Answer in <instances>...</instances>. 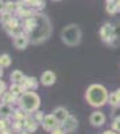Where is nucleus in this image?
<instances>
[{"instance_id": "f257e3e1", "label": "nucleus", "mask_w": 120, "mask_h": 134, "mask_svg": "<svg viewBox=\"0 0 120 134\" xmlns=\"http://www.w3.org/2000/svg\"><path fill=\"white\" fill-rule=\"evenodd\" d=\"M35 18L37 20V27L29 35V38H31V44L37 46V44H41L49 39L51 32H52V26H51L49 19L44 14H41L40 11L35 12Z\"/></svg>"}, {"instance_id": "f03ea898", "label": "nucleus", "mask_w": 120, "mask_h": 134, "mask_svg": "<svg viewBox=\"0 0 120 134\" xmlns=\"http://www.w3.org/2000/svg\"><path fill=\"white\" fill-rule=\"evenodd\" d=\"M108 90L105 86L100 83H92L87 87L85 91V100L87 103L92 107H103L105 103H108Z\"/></svg>"}, {"instance_id": "7ed1b4c3", "label": "nucleus", "mask_w": 120, "mask_h": 134, "mask_svg": "<svg viewBox=\"0 0 120 134\" xmlns=\"http://www.w3.org/2000/svg\"><path fill=\"white\" fill-rule=\"evenodd\" d=\"M61 42L68 47H76L81 42V30L78 24H68L60 32Z\"/></svg>"}, {"instance_id": "20e7f679", "label": "nucleus", "mask_w": 120, "mask_h": 134, "mask_svg": "<svg viewBox=\"0 0 120 134\" xmlns=\"http://www.w3.org/2000/svg\"><path fill=\"white\" fill-rule=\"evenodd\" d=\"M17 107L23 109L28 114H34L35 111H37L39 107H40V97L35 91H32V90L26 91L23 95L19 98Z\"/></svg>"}, {"instance_id": "39448f33", "label": "nucleus", "mask_w": 120, "mask_h": 134, "mask_svg": "<svg viewBox=\"0 0 120 134\" xmlns=\"http://www.w3.org/2000/svg\"><path fill=\"white\" fill-rule=\"evenodd\" d=\"M99 35L103 43L108 44V46H113V40H115V26L111 23H104L100 27Z\"/></svg>"}, {"instance_id": "423d86ee", "label": "nucleus", "mask_w": 120, "mask_h": 134, "mask_svg": "<svg viewBox=\"0 0 120 134\" xmlns=\"http://www.w3.org/2000/svg\"><path fill=\"white\" fill-rule=\"evenodd\" d=\"M3 28L11 38H14V36L19 35L20 32H23V27H21V24H20V19L16 18V16H14L9 21H7L5 24H3Z\"/></svg>"}, {"instance_id": "0eeeda50", "label": "nucleus", "mask_w": 120, "mask_h": 134, "mask_svg": "<svg viewBox=\"0 0 120 134\" xmlns=\"http://www.w3.org/2000/svg\"><path fill=\"white\" fill-rule=\"evenodd\" d=\"M28 44H31V38L24 31L20 32L19 35L14 36V46L16 50H26Z\"/></svg>"}, {"instance_id": "6e6552de", "label": "nucleus", "mask_w": 120, "mask_h": 134, "mask_svg": "<svg viewBox=\"0 0 120 134\" xmlns=\"http://www.w3.org/2000/svg\"><path fill=\"white\" fill-rule=\"evenodd\" d=\"M39 81H40V83L43 86L51 87V86L55 85V82H56V74L53 72V71H51V70H46L44 72L40 75V79Z\"/></svg>"}, {"instance_id": "1a4fd4ad", "label": "nucleus", "mask_w": 120, "mask_h": 134, "mask_svg": "<svg viewBox=\"0 0 120 134\" xmlns=\"http://www.w3.org/2000/svg\"><path fill=\"white\" fill-rule=\"evenodd\" d=\"M39 82L40 81H37L35 76H24V79L20 82V85L23 86V88H24V91H29V90H32V91H35V90H37V87H39Z\"/></svg>"}, {"instance_id": "9d476101", "label": "nucleus", "mask_w": 120, "mask_h": 134, "mask_svg": "<svg viewBox=\"0 0 120 134\" xmlns=\"http://www.w3.org/2000/svg\"><path fill=\"white\" fill-rule=\"evenodd\" d=\"M59 125H60L59 121L56 119V117L53 115V114H47L46 118H44V121L41 122L43 129H44L46 131H48V133H51L53 129H55L56 126H59Z\"/></svg>"}, {"instance_id": "9b49d317", "label": "nucleus", "mask_w": 120, "mask_h": 134, "mask_svg": "<svg viewBox=\"0 0 120 134\" xmlns=\"http://www.w3.org/2000/svg\"><path fill=\"white\" fill-rule=\"evenodd\" d=\"M21 27H23V31L26 34L31 35L37 27V20H36L35 15L31 16V18H27V19H23V21H21Z\"/></svg>"}, {"instance_id": "f8f14e48", "label": "nucleus", "mask_w": 120, "mask_h": 134, "mask_svg": "<svg viewBox=\"0 0 120 134\" xmlns=\"http://www.w3.org/2000/svg\"><path fill=\"white\" fill-rule=\"evenodd\" d=\"M90 124L93 127L103 126L105 124V115H104V113H102V111H99V110L93 111V113L90 115Z\"/></svg>"}, {"instance_id": "ddd939ff", "label": "nucleus", "mask_w": 120, "mask_h": 134, "mask_svg": "<svg viewBox=\"0 0 120 134\" xmlns=\"http://www.w3.org/2000/svg\"><path fill=\"white\" fill-rule=\"evenodd\" d=\"M61 126H63V129L67 131V133H72V131H75L76 129H78L79 122H78V119H76L73 115H70V117L61 124Z\"/></svg>"}, {"instance_id": "4468645a", "label": "nucleus", "mask_w": 120, "mask_h": 134, "mask_svg": "<svg viewBox=\"0 0 120 134\" xmlns=\"http://www.w3.org/2000/svg\"><path fill=\"white\" fill-rule=\"evenodd\" d=\"M36 11L34 8H27V7H17L16 9V12H15V16L19 18L20 20H23V19H27V18H31V16H34L35 15Z\"/></svg>"}, {"instance_id": "2eb2a0df", "label": "nucleus", "mask_w": 120, "mask_h": 134, "mask_svg": "<svg viewBox=\"0 0 120 134\" xmlns=\"http://www.w3.org/2000/svg\"><path fill=\"white\" fill-rule=\"evenodd\" d=\"M23 124H24V129L27 131H29V133H35L37 130V126H39V122L31 114H28V117L23 121Z\"/></svg>"}, {"instance_id": "dca6fc26", "label": "nucleus", "mask_w": 120, "mask_h": 134, "mask_svg": "<svg viewBox=\"0 0 120 134\" xmlns=\"http://www.w3.org/2000/svg\"><path fill=\"white\" fill-rule=\"evenodd\" d=\"M52 114L56 117V119L59 121V124H60V125H61L63 122H64L65 119H67L70 115H71V114L68 113V110L65 109V107H61V106L56 107L55 110H53V113H52Z\"/></svg>"}, {"instance_id": "f3484780", "label": "nucleus", "mask_w": 120, "mask_h": 134, "mask_svg": "<svg viewBox=\"0 0 120 134\" xmlns=\"http://www.w3.org/2000/svg\"><path fill=\"white\" fill-rule=\"evenodd\" d=\"M14 105H8V103H0V118H12L14 114Z\"/></svg>"}, {"instance_id": "a211bd4d", "label": "nucleus", "mask_w": 120, "mask_h": 134, "mask_svg": "<svg viewBox=\"0 0 120 134\" xmlns=\"http://www.w3.org/2000/svg\"><path fill=\"white\" fill-rule=\"evenodd\" d=\"M0 100H2L3 103H8V105H17V102H19V97L14 95L12 93L8 90V91H5V93L2 95Z\"/></svg>"}, {"instance_id": "6ab92c4d", "label": "nucleus", "mask_w": 120, "mask_h": 134, "mask_svg": "<svg viewBox=\"0 0 120 134\" xmlns=\"http://www.w3.org/2000/svg\"><path fill=\"white\" fill-rule=\"evenodd\" d=\"M24 74L21 72L20 70H14L9 75V79H11V83H20L21 81L24 79Z\"/></svg>"}, {"instance_id": "aec40b11", "label": "nucleus", "mask_w": 120, "mask_h": 134, "mask_svg": "<svg viewBox=\"0 0 120 134\" xmlns=\"http://www.w3.org/2000/svg\"><path fill=\"white\" fill-rule=\"evenodd\" d=\"M9 91L12 93L14 95H16V97H21L26 91H24V88H23V86H21L20 83H11V86H9Z\"/></svg>"}, {"instance_id": "412c9836", "label": "nucleus", "mask_w": 120, "mask_h": 134, "mask_svg": "<svg viewBox=\"0 0 120 134\" xmlns=\"http://www.w3.org/2000/svg\"><path fill=\"white\" fill-rule=\"evenodd\" d=\"M11 130H12V133L17 134L20 133L21 130H24V124L23 121H17V119H12V122H11Z\"/></svg>"}, {"instance_id": "4be33fe9", "label": "nucleus", "mask_w": 120, "mask_h": 134, "mask_svg": "<svg viewBox=\"0 0 120 134\" xmlns=\"http://www.w3.org/2000/svg\"><path fill=\"white\" fill-rule=\"evenodd\" d=\"M27 117H28V113H26V111L20 107L15 109L14 114H12V119H17V121H24Z\"/></svg>"}, {"instance_id": "5701e85b", "label": "nucleus", "mask_w": 120, "mask_h": 134, "mask_svg": "<svg viewBox=\"0 0 120 134\" xmlns=\"http://www.w3.org/2000/svg\"><path fill=\"white\" fill-rule=\"evenodd\" d=\"M12 63V59H11L9 54H2L0 55V66L3 67V69H8Z\"/></svg>"}, {"instance_id": "b1692460", "label": "nucleus", "mask_w": 120, "mask_h": 134, "mask_svg": "<svg viewBox=\"0 0 120 134\" xmlns=\"http://www.w3.org/2000/svg\"><path fill=\"white\" fill-rule=\"evenodd\" d=\"M105 11L110 15H116L119 12L117 9V5H116V2H105Z\"/></svg>"}, {"instance_id": "393cba45", "label": "nucleus", "mask_w": 120, "mask_h": 134, "mask_svg": "<svg viewBox=\"0 0 120 134\" xmlns=\"http://www.w3.org/2000/svg\"><path fill=\"white\" fill-rule=\"evenodd\" d=\"M16 9H17V3L14 2V0H7L5 2V11L7 12H11V14L15 15Z\"/></svg>"}, {"instance_id": "a878e982", "label": "nucleus", "mask_w": 120, "mask_h": 134, "mask_svg": "<svg viewBox=\"0 0 120 134\" xmlns=\"http://www.w3.org/2000/svg\"><path fill=\"white\" fill-rule=\"evenodd\" d=\"M108 105L112 106V107H115V106H119V105H120L119 98H117V95L115 94V91H113V93H111V94H110V97H108Z\"/></svg>"}, {"instance_id": "bb28decb", "label": "nucleus", "mask_w": 120, "mask_h": 134, "mask_svg": "<svg viewBox=\"0 0 120 134\" xmlns=\"http://www.w3.org/2000/svg\"><path fill=\"white\" fill-rule=\"evenodd\" d=\"M14 16H15L14 14H11V12H7V11H4V12L0 14V23H2V24H5L7 21H9Z\"/></svg>"}, {"instance_id": "cd10ccee", "label": "nucleus", "mask_w": 120, "mask_h": 134, "mask_svg": "<svg viewBox=\"0 0 120 134\" xmlns=\"http://www.w3.org/2000/svg\"><path fill=\"white\" fill-rule=\"evenodd\" d=\"M11 118H0V131L11 127Z\"/></svg>"}, {"instance_id": "c85d7f7f", "label": "nucleus", "mask_w": 120, "mask_h": 134, "mask_svg": "<svg viewBox=\"0 0 120 134\" xmlns=\"http://www.w3.org/2000/svg\"><path fill=\"white\" fill-rule=\"evenodd\" d=\"M44 7H46V0H35V4H34L35 11H41Z\"/></svg>"}, {"instance_id": "c756f323", "label": "nucleus", "mask_w": 120, "mask_h": 134, "mask_svg": "<svg viewBox=\"0 0 120 134\" xmlns=\"http://www.w3.org/2000/svg\"><path fill=\"white\" fill-rule=\"evenodd\" d=\"M34 118L39 122V124L41 125V122L44 121V118H46V115H44V113H43V111H40V110H37V111H35L34 113Z\"/></svg>"}, {"instance_id": "7c9ffc66", "label": "nucleus", "mask_w": 120, "mask_h": 134, "mask_svg": "<svg viewBox=\"0 0 120 134\" xmlns=\"http://www.w3.org/2000/svg\"><path fill=\"white\" fill-rule=\"evenodd\" d=\"M112 130H115L117 134H120V117L113 119V122H112Z\"/></svg>"}, {"instance_id": "2f4dec72", "label": "nucleus", "mask_w": 120, "mask_h": 134, "mask_svg": "<svg viewBox=\"0 0 120 134\" xmlns=\"http://www.w3.org/2000/svg\"><path fill=\"white\" fill-rule=\"evenodd\" d=\"M49 134H67V131H65V130L63 129V126H61V125H59V126H56L55 129H53Z\"/></svg>"}, {"instance_id": "473e14b6", "label": "nucleus", "mask_w": 120, "mask_h": 134, "mask_svg": "<svg viewBox=\"0 0 120 134\" xmlns=\"http://www.w3.org/2000/svg\"><path fill=\"white\" fill-rule=\"evenodd\" d=\"M7 91V85L4 81H2V78H0V98H2V95Z\"/></svg>"}, {"instance_id": "72a5a7b5", "label": "nucleus", "mask_w": 120, "mask_h": 134, "mask_svg": "<svg viewBox=\"0 0 120 134\" xmlns=\"http://www.w3.org/2000/svg\"><path fill=\"white\" fill-rule=\"evenodd\" d=\"M117 117H120V105L112 107V118L115 119V118H117Z\"/></svg>"}, {"instance_id": "f704fd0d", "label": "nucleus", "mask_w": 120, "mask_h": 134, "mask_svg": "<svg viewBox=\"0 0 120 134\" xmlns=\"http://www.w3.org/2000/svg\"><path fill=\"white\" fill-rule=\"evenodd\" d=\"M5 11V2L4 0H0V14Z\"/></svg>"}, {"instance_id": "c9c22d12", "label": "nucleus", "mask_w": 120, "mask_h": 134, "mask_svg": "<svg viewBox=\"0 0 120 134\" xmlns=\"http://www.w3.org/2000/svg\"><path fill=\"white\" fill-rule=\"evenodd\" d=\"M0 134H12V130H11V129H5L3 131H0Z\"/></svg>"}, {"instance_id": "e433bc0d", "label": "nucleus", "mask_w": 120, "mask_h": 134, "mask_svg": "<svg viewBox=\"0 0 120 134\" xmlns=\"http://www.w3.org/2000/svg\"><path fill=\"white\" fill-rule=\"evenodd\" d=\"M103 134H117L115 130H105V131H103Z\"/></svg>"}, {"instance_id": "4c0bfd02", "label": "nucleus", "mask_w": 120, "mask_h": 134, "mask_svg": "<svg viewBox=\"0 0 120 134\" xmlns=\"http://www.w3.org/2000/svg\"><path fill=\"white\" fill-rule=\"evenodd\" d=\"M115 94L117 95V98H119V102H120V88H116V90H115Z\"/></svg>"}, {"instance_id": "58836bf2", "label": "nucleus", "mask_w": 120, "mask_h": 134, "mask_svg": "<svg viewBox=\"0 0 120 134\" xmlns=\"http://www.w3.org/2000/svg\"><path fill=\"white\" fill-rule=\"evenodd\" d=\"M17 134H31V133H29V131H27V130L24 129V130H21V131H20V133H17Z\"/></svg>"}, {"instance_id": "ea45409f", "label": "nucleus", "mask_w": 120, "mask_h": 134, "mask_svg": "<svg viewBox=\"0 0 120 134\" xmlns=\"http://www.w3.org/2000/svg\"><path fill=\"white\" fill-rule=\"evenodd\" d=\"M3 75H4V71H3V67L0 66V78H3Z\"/></svg>"}, {"instance_id": "a19ab883", "label": "nucleus", "mask_w": 120, "mask_h": 134, "mask_svg": "<svg viewBox=\"0 0 120 134\" xmlns=\"http://www.w3.org/2000/svg\"><path fill=\"white\" fill-rule=\"evenodd\" d=\"M116 5H117V9H119V12H120V0H116Z\"/></svg>"}, {"instance_id": "79ce46f5", "label": "nucleus", "mask_w": 120, "mask_h": 134, "mask_svg": "<svg viewBox=\"0 0 120 134\" xmlns=\"http://www.w3.org/2000/svg\"><path fill=\"white\" fill-rule=\"evenodd\" d=\"M52 2H61V0H52Z\"/></svg>"}, {"instance_id": "37998d69", "label": "nucleus", "mask_w": 120, "mask_h": 134, "mask_svg": "<svg viewBox=\"0 0 120 134\" xmlns=\"http://www.w3.org/2000/svg\"><path fill=\"white\" fill-rule=\"evenodd\" d=\"M0 103H2V100H0Z\"/></svg>"}]
</instances>
